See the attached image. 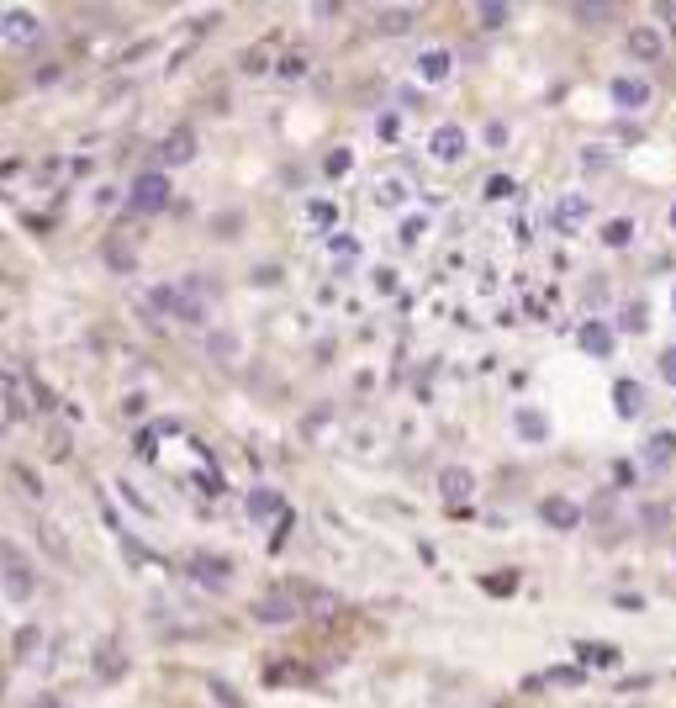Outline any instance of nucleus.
Here are the masks:
<instances>
[{"mask_svg":"<svg viewBox=\"0 0 676 708\" xmlns=\"http://www.w3.org/2000/svg\"><path fill=\"white\" fill-rule=\"evenodd\" d=\"M0 587L11 603H32V592H38V571H32V560L11 544V539H0Z\"/></svg>","mask_w":676,"mask_h":708,"instance_id":"f257e3e1","label":"nucleus"},{"mask_svg":"<svg viewBox=\"0 0 676 708\" xmlns=\"http://www.w3.org/2000/svg\"><path fill=\"white\" fill-rule=\"evenodd\" d=\"M169 201V175L165 170H143V175L132 180V190H127V206L132 212H165Z\"/></svg>","mask_w":676,"mask_h":708,"instance_id":"f03ea898","label":"nucleus"},{"mask_svg":"<svg viewBox=\"0 0 676 708\" xmlns=\"http://www.w3.org/2000/svg\"><path fill=\"white\" fill-rule=\"evenodd\" d=\"M608 96H613V106H619V112H645V106L655 101V85H650L645 74H613Z\"/></svg>","mask_w":676,"mask_h":708,"instance_id":"7ed1b4c3","label":"nucleus"},{"mask_svg":"<svg viewBox=\"0 0 676 708\" xmlns=\"http://www.w3.org/2000/svg\"><path fill=\"white\" fill-rule=\"evenodd\" d=\"M185 571L201 582V587H212V592H223L227 587V577H232V560L227 555H207V550H196L190 560H185Z\"/></svg>","mask_w":676,"mask_h":708,"instance_id":"20e7f679","label":"nucleus"},{"mask_svg":"<svg viewBox=\"0 0 676 708\" xmlns=\"http://www.w3.org/2000/svg\"><path fill=\"white\" fill-rule=\"evenodd\" d=\"M428 159H439V164H460V159H465V127H460V122L434 127V138H428Z\"/></svg>","mask_w":676,"mask_h":708,"instance_id":"39448f33","label":"nucleus"},{"mask_svg":"<svg viewBox=\"0 0 676 708\" xmlns=\"http://www.w3.org/2000/svg\"><path fill=\"white\" fill-rule=\"evenodd\" d=\"M539 518H545V524H550L555 534L581 529V508H576L570 497H561V492H550V497H539Z\"/></svg>","mask_w":676,"mask_h":708,"instance_id":"423d86ee","label":"nucleus"},{"mask_svg":"<svg viewBox=\"0 0 676 708\" xmlns=\"http://www.w3.org/2000/svg\"><path fill=\"white\" fill-rule=\"evenodd\" d=\"M623 43H629V54H634V59L650 63V69L666 59V38H661L655 27H629V38H623Z\"/></svg>","mask_w":676,"mask_h":708,"instance_id":"0eeeda50","label":"nucleus"},{"mask_svg":"<svg viewBox=\"0 0 676 708\" xmlns=\"http://www.w3.org/2000/svg\"><path fill=\"white\" fill-rule=\"evenodd\" d=\"M190 159H196V132H190V127H174L165 143H159V170L190 164Z\"/></svg>","mask_w":676,"mask_h":708,"instance_id":"6e6552de","label":"nucleus"},{"mask_svg":"<svg viewBox=\"0 0 676 708\" xmlns=\"http://www.w3.org/2000/svg\"><path fill=\"white\" fill-rule=\"evenodd\" d=\"M412 69H418V80H423V85H444V80L454 74V54H450V48H423Z\"/></svg>","mask_w":676,"mask_h":708,"instance_id":"1a4fd4ad","label":"nucleus"},{"mask_svg":"<svg viewBox=\"0 0 676 708\" xmlns=\"http://www.w3.org/2000/svg\"><path fill=\"white\" fill-rule=\"evenodd\" d=\"M576 344L587 354H597V359H608V354H613V323H603V317L581 323V328H576Z\"/></svg>","mask_w":676,"mask_h":708,"instance_id":"9d476101","label":"nucleus"},{"mask_svg":"<svg viewBox=\"0 0 676 708\" xmlns=\"http://www.w3.org/2000/svg\"><path fill=\"white\" fill-rule=\"evenodd\" d=\"M470 492H476V471L470 466H444L439 471V497L444 502H465Z\"/></svg>","mask_w":676,"mask_h":708,"instance_id":"9b49d317","label":"nucleus"},{"mask_svg":"<svg viewBox=\"0 0 676 708\" xmlns=\"http://www.w3.org/2000/svg\"><path fill=\"white\" fill-rule=\"evenodd\" d=\"M254 619H259V624H291V619H296V603H291L285 592H270V597L254 603Z\"/></svg>","mask_w":676,"mask_h":708,"instance_id":"f8f14e48","label":"nucleus"},{"mask_svg":"<svg viewBox=\"0 0 676 708\" xmlns=\"http://www.w3.org/2000/svg\"><path fill=\"white\" fill-rule=\"evenodd\" d=\"M11 43H32L38 32H43V21H38V11H5V27H0Z\"/></svg>","mask_w":676,"mask_h":708,"instance_id":"ddd939ff","label":"nucleus"},{"mask_svg":"<svg viewBox=\"0 0 676 708\" xmlns=\"http://www.w3.org/2000/svg\"><path fill=\"white\" fill-rule=\"evenodd\" d=\"M243 508H249V518H254V524H270V518L281 513V492H275V486H254Z\"/></svg>","mask_w":676,"mask_h":708,"instance_id":"4468645a","label":"nucleus"},{"mask_svg":"<svg viewBox=\"0 0 676 708\" xmlns=\"http://www.w3.org/2000/svg\"><path fill=\"white\" fill-rule=\"evenodd\" d=\"M512 428H518V439H534V444H545V439H550V417L539 413V408H518Z\"/></svg>","mask_w":676,"mask_h":708,"instance_id":"2eb2a0df","label":"nucleus"},{"mask_svg":"<svg viewBox=\"0 0 676 708\" xmlns=\"http://www.w3.org/2000/svg\"><path fill=\"white\" fill-rule=\"evenodd\" d=\"M238 350H243V344H238V333H227V328H217V333L207 339V354H212L217 365H232V359H238Z\"/></svg>","mask_w":676,"mask_h":708,"instance_id":"dca6fc26","label":"nucleus"},{"mask_svg":"<svg viewBox=\"0 0 676 708\" xmlns=\"http://www.w3.org/2000/svg\"><path fill=\"white\" fill-rule=\"evenodd\" d=\"M613 402H619V413H623V417H639L645 386H639V381H619V386H613Z\"/></svg>","mask_w":676,"mask_h":708,"instance_id":"f3484780","label":"nucleus"},{"mask_svg":"<svg viewBox=\"0 0 676 708\" xmlns=\"http://www.w3.org/2000/svg\"><path fill=\"white\" fill-rule=\"evenodd\" d=\"M672 450H676V434H672V428H661V434L645 444V460H650V466H666V460H672Z\"/></svg>","mask_w":676,"mask_h":708,"instance_id":"a211bd4d","label":"nucleus"},{"mask_svg":"<svg viewBox=\"0 0 676 708\" xmlns=\"http://www.w3.org/2000/svg\"><path fill=\"white\" fill-rule=\"evenodd\" d=\"M376 21H381V32H412V21H418V11H412V5H401V11H381V16H376Z\"/></svg>","mask_w":676,"mask_h":708,"instance_id":"6ab92c4d","label":"nucleus"},{"mask_svg":"<svg viewBox=\"0 0 676 708\" xmlns=\"http://www.w3.org/2000/svg\"><path fill=\"white\" fill-rule=\"evenodd\" d=\"M603 243H608V249H629V243H634V223H629V217L603 223Z\"/></svg>","mask_w":676,"mask_h":708,"instance_id":"aec40b11","label":"nucleus"},{"mask_svg":"<svg viewBox=\"0 0 676 708\" xmlns=\"http://www.w3.org/2000/svg\"><path fill=\"white\" fill-rule=\"evenodd\" d=\"M555 223H561V228L587 223V196H570V201H561V206H555Z\"/></svg>","mask_w":676,"mask_h":708,"instance_id":"412c9836","label":"nucleus"},{"mask_svg":"<svg viewBox=\"0 0 676 708\" xmlns=\"http://www.w3.org/2000/svg\"><path fill=\"white\" fill-rule=\"evenodd\" d=\"M570 21H587V27L613 21V5H570Z\"/></svg>","mask_w":676,"mask_h":708,"instance_id":"4be33fe9","label":"nucleus"},{"mask_svg":"<svg viewBox=\"0 0 676 708\" xmlns=\"http://www.w3.org/2000/svg\"><path fill=\"white\" fill-rule=\"evenodd\" d=\"M507 21H512V5H481V27L497 32V27H507Z\"/></svg>","mask_w":676,"mask_h":708,"instance_id":"5701e85b","label":"nucleus"},{"mask_svg":"<svg viewBox=\"0 0 676 708\" xmlns=\"http://www.w3.org/2000/svg\"><path fill=\"white\" fill-rule=\"evenodd\" d=\"M270 54H275V43H259V48H249V54H243V69H249V74H259V69L270 63Z\"/></svg>","mask_w":676,"mask_h":708,"instance_id":"b1692460","label":"nucleus"},{"mask_svg":"<svg viewBox=\"0 0 676 708\" xmlns=\"http://www.w3.org/2000/svg\"><path fill=\"white\" fill-rule=\"evenodd\" d=\"M581 655H587L592 666H619V650L613 645H581Z\"/></svg>","mask_w":676,"mask_h":708,"instance_id":"393cba45","label":"nucleus"},{"mask_svg":"<svg viewBox=\"0 0 676 708\" xmlns=\"http://www.w3.org/2000/svg\"><path fill=\"white\" fill-rule=\"evenodd\" d=\"M275 74H281V80H301V74H307V59H301V54H285V59L275 63Z\"/></svg>","mask_w":676,"mask_h":708,"instance_id":"a878e982","label":"nucleus"},{"mask_svg":"<svg viewBox=\"0 0 676 708\" xmlns=\"http://www.w3.org/2000/svg\"><path fill=\"white\" fill-rule=\"evenodd\" d=\"M512 577H518V571H492V577H486V582H481V587H486V592H497V597H507V592L518 587V582H512Z\"/></svg>","mask_w":676,"mask_h":708,"instance_id":"bb28decb","label":"nucleus"},{"mask_svg":"<svg viewBox=\"0 0 676 708\" xmlns=\"http://www.w3.org/2000/svg\"><path fill=\"white\" fill-rule=\"evenodd\" d=\"M623 328H629V333H645V301H629V307H623Z\"/></svg>","mask_w":676,"mask_h":708,"instance_id":"cd10ccee","label":"nucleus"},{"mask_svg":"<svg viewBox=\"0 0 676 708\" xmlns=\"http://www.w3.org/2000/svg\"><path fill=\"white\" fill-rule=\"evenodd\" d=\"M212 698H217V708H243V698H238L227 682H217V677H212Z\"/></svg>","mask_w":676,"mask_h":708,"instance_id":"c85d7f7f","label":"nucleus"},{"mask_svg":"<svg viewBox=\"0 0 676 708\" xmlns=\"http://www.w3.org/2000/svg\"><path fill=\"white\" fill-rule=\"evenodd\" d=\"M32 650H38V624H27V629L16 635V655H21V661H27Z\"/></svg>","mask_w":676,"mask_h":708,"instance_id":"c756f323","label":"nucleus"},{"mask_svg":"<svg viewBox=\"0 0 676 708\" xmlns=\"http://www.w3.org/2000/svg\"><path fill=\"white\" fill-rule=\"evenodd\" d=\"M401 233H407V243H418V238L428 233V217H407V223H401Z\"/></svg>","mask_w":676,"mask_h":708,"instance_id":"7c9ffc66","label":"nucleus"},{"mask_svg":"<svg viewBox=\"0 0 676 708\" xmlns=\"http://www.w3.org/2000/svg\"><path fill=\"white\" fill-rule=\"evenodd\" d=\"M661 381H666V386H676V344L661 354Z\"/></svg>","mask_w":676,"mask_h":708,"instance_id":"2f4dec72","label":"nucleus"},{"mask_svg":"<svg viewBox=\"0 0 676 708\" xmlns=\"http://www.w3.org/2000/svg\"><path fill=\"white\" fill-rule=\"evenodd\" d=\"M328 175H349V148H334L328 154Z\"/></svg>","mask_w":676,"mask_h":708,"instance_id":"473e14b6","label":"nucleus"},{"mask_svg":"<svg viewBox=\"0 0 676 708\" xmlns=\"http://www.w3.org/2000/svg\"><path fill=\"white\" fill-rule=\"evenodd\" d=\"M486 196H492V201H503V196H512V180H507V175L486 180Z\"/></svg>","mask_w":676,"mask_h":708,"instance_id":"72a5a7b5","label":"nucleus"},{"mask_svg":"<svg viewBox=\"0 0 676 708\" xmlns=\"http://www.w3.org/2000/svg\"><path fill=\"white\" fill-rule=\"evenodd\" d=\"M154 450H159V444H154V434H138V444H132V455H138V460H154Z\"/></svg>","mask_w":676,"mask_h":708,"instance_id":"f704fd0d","label":"nucleus"},{"mask_svg":"<svg viewBox=\"0 0 676 708\" xmlns=\"http://www.w3.org/2000/svg\"><path fill=\"white\" fill-rule=\"evenodd\" d=\"M486 143H492V148H503V143H507V122H486Z\"/></svg>","mask_w":676,"mask_h":708,"instance_id":"c9c22d12","label":"nucleus"},{"mask_svg":"<svg viewBox=\"0 0 676 708\" xmlns=\"http://www.w3.org/2000/svg\"><path fill=\"white\" fill-rule=\"evenodd\" d=\"M38 708H58V704H54V698H43V704H38Z\"/></svg>","mask_w":676,"mask_h":708,"instance_id":"e433bc0d","label":"nucleus"},{"mask_svg":"<svg viewBox=\"0 0 676 708\" xmlns=\"http://www.w3.org/2000/svg\"><path fill=\"white\" fill-rule=\"evenodd\" d=\"M672 233H676V201H672Z\"/></svg>","mask_w":676,"mask_h":708,"instance_id":"4c0bfd02","label":"nucleus"},{"mask_svg":"<svg viewBox=\"0 0 676 708\" xmlns=\"http://www.w3.org/2000/svg\"><path fill=\"white\" fill-rule=\"evenodd\" d=\"M0 434H5V417H0Z\"/></svg>","mask_w":676,"mask_h":708,"instance_id":"58836bf2","label":"nucleus"}]
</instances>
